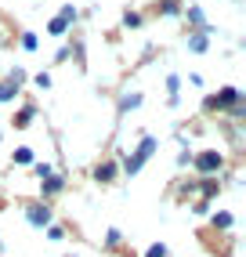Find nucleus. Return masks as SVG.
Instances as JSON below:
<instances>
[{
	"instance_id": "nucleus-1",
	"label": "nucleus",
	"mask_w": 246,
	"mask_h": 257,
	"mask_svg": "<svg viewBox=\"0 0 246 257\" xmlns=\"http://www.w3.org/2000/svg\"><path fill=\"white\" fill-rule=\"evenodd\" d=\"M196 167L203 170V174H214V170H221V152H203V156L196 160Z\"/></svg>"
},
{
	"instance_id": "nucleus-2",
	"label": "nucleus",
	"mask_w": 246,
	"mask_h": 257,
	"mask_svg": "<svg viewBox=\"0 0 246 257\" xmlns=\"http://www.w3.org/2000/svg\"><path fill=\"white\" fill-rule=\"evenodd\" d=\"M152 149H156V145H152V138H149V142H145L142 149H138V156H131V163H127V170H131V174H134V170H138V167H142V163H145V156H149V152H152Z\"/></svg>"
},
{
	"instance_id": "nucleus-3",
	"label": "nucleus",
	"mask_w": 246,
	"mask_h": 257,
	"mask_svg": "<svg viewBox=\"0 0 246 257\" xmlns=\"http://www.w3.org/2000/svg\"><path fill=\"white\" fill-rule=\"evenodd\" d=\"M73 19H76V11H73V8H65V11L58 15V19H55V22H51V33H62V29H65L69 22H73Z\"/></svg>"
},
{
	"instance_id": "nucleus-4",
	"label": "nucleus",
	"mask_w": 246,
	"mask_h": 257,
	"mask_svg": "<svg viewBox=\"0 0 246 257\" xmlns=\"http://www.w3.org/2000/svg\"><path fill=\"white\" fill-rule=\"evenodd\" d=\"M29 221H33V225H47V221H51L47 207H29Z\"/></svg>"
},
{
	"instance_id": "nucleus-5",
	"label": "nucleus",
	"mask_w": 246,
	"mask_h": 257,
	"mask_svg": "<svg viewBox=\"0 0 246 257\" xmlns=\"http://www.w3.org/2000/svg\"><path fill=\"white\" fill-rule=\"evenodd\" d=\"M58 188H62V178H51V181H47V188H44V196H51V192H58Z\"/></svg>"
},
{
	"instance_id": "nucleus-6",
	"label": "nucleus",
	"mask_w": 246,
	"mask_h": 257,
	"mask_svg": "<svg viewBox=\"0 0 246 257\" xmlns=\"http://www.w3.org/2000/svg\"><path fill=\"white\" fill-rule=\"evenodd\" d=\"M15 160H19V163H29L33 152H29V149H19V152H15Z\"/></svg>"
},
{
	"instance_id": "nucleus-7",
	"label": "nucleus",
	"mask_w": 246,
	"mask_h": 257,
	"mask_svg": "<svg viewBox=\"0 0 246 257\" xmlns=\"http://www.w3.org/2000/svg\"><path fill=\"white\" fill-rule=\"evenodd\" d=\"M214 221H217V225H221V228H228V225H232V214H217Z\"/></svg>"
},
{
	"instance_id": "nucleus-8",
	"label": "nucleus",
	"mask_w": 246,
	"mask_h": 257,
	"mask_svg": "<svg viewBox=\"0 0 246 257\" xmlns=\"http://www.w3.org/2000/svg\"><path fill=\"white\" fill-rule=\"evenodd\" d=\"M163 253H167V246H163V243H160V246H152V250H149V257H163Z\"/></svg>"
}]
</instances>
